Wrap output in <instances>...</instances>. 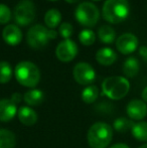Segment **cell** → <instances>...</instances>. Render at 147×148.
<instances>
[{
	"instance_id": "obj_1",
	"label": "cell",
	"mask_w": 147,
	"mask_h": 148,
	"mask_svg": "<svg viewBox=\"0 0 147 148\" xmlns=\"http://www.w3.org/2000/svg\"><path fill=\"white\" fill-rule=\"evenodd\" d=\"M113 139V128L105 122H96L87 133V141L91 148H107Z\"/></svg>"
},
{
	"instance_id": "obj_2",
	"label": "cell",
	"mask_w": 147,
	"mask_h": 148,
	"mask_svg": "<svg viewBox=\"0 0 147 148\" xmlns=\"http://www.w3.org/2000/svg\"><path fill=\"white\" fill-rule=\"evenodd\" d=\"M130 13L128 0H106L102 7V16L107 22L118 24L127 19Z\"/></svg>"
},
{
	"instance_id": "obj_3",
	"label": "cell",
	"mask_w": 147,
	"mask_h": 148,
	"mask_svg": "<svg viewBox=\"0 0 147 148\" xmlns=\"http://www.w3.org/2000/svg\"><path fill=\"white\" fill-rule=\"evenodd\" d=\"M14 76L21 86L34 89L40 81V71L34 62L29 60H22L16 64Z\"/></svg>"
},
{
	"instance_id": "obj_4",
	"label": "cell",
	"mask_w": 147,
	"mask_h": 148,
	"mask_svg": "<svg viewBox=\"0 0 147 148\" xmlns=\"http://www.w3.org/2000/svg\"><path fill=\"white\" fill-rule=\"evenodd\" d=\"M130 90V83L125 77L112 76L106 78L102 83V95L114 101L123 99Z\"/></svg>"
},
{
	"instance_id": "obj_5",
	"label": "cell",
	"mask_w": 147,
	"mask_h": 148,
	"mask_svg": "<svg viewBox=\"0 0 147 148\" xmlns=\"http://www.w3.org/2000/svg\"><path fill=\"white\" fill-rule=\"evenodd\" d=\"M76 20L83 26L93 27L99 21L100 11L93 2L85 1L79 4L75 11Z\"/></svg>"
},
{
	"instance_id": "obj_6",
	"label": "cell",
	"mask_w": 147,
	"mask_h": 148,
	"mask_svg": "<svg viewBox=\"0 0 147 148\" xmlns=\"http://www.w3.org/2000/svg\"><path fill=\"white\" fill-rule=\"evenodd\" d=\"M36 5L31 0H20L14 8V20L20 26H27L36 20Z\"/></svg>"
},
{
	"instance_id": "obj_7",
	"label": "cell",
	"mask_w": 147,
	"mask_h": 148,
	"mask_svg": "<svg viewBox=\"0 0 147 148\" xmlns=\"http://www.w3.org/2000/svg\"><path fill=\"white\" fill-rule=\"evenodd\" d=\"M49 29H47V27L42 24H34L26 33V41L31 49H42L49 43Z\"/></svg>"
},
{
	"instance_id": "obj_8",
	"label": "cell",
	"mask_w": 147,
	"mask_h": 148,
	"mask_svg": "<svg viewBox=\"0 0 147 148\" xmlns=\"http://www.w3.org/2000/svg\"><path fill=\"white\" fill-rule=\"evenodd\" d=\"M73 76L79 85L90 86L96 79V72L90 64L81 62L74 66Z\"/></svg>"
},
{
	"instance_id": "obj_9",
	"label": "cell",
	"mask_w": 147,
	"mask_h": 148,
	"mask_svg": "<svg viewBox=\"0 0 147 148\" xmlns=\"http://www.w3.org/2000/svg\"><path fill=\"white\" fill-rule=\"evenodd\" d=\"M78 55V45L72 39H64L57 45L55 49V56L57 60L63 62H72Z\"/></svg>"
},
{
	"instance_id": "obj_10",
	"label": "cell",
	"mask_w": 147,
	"mask_h": 148,
	"mask_svg": "<svg viewBox=\"0 0 147 148\" xmlns=\"http://www.w3.org/2000/svg\"><path fill=\"white\" fill-rule=\"evenodd\" d=\"M138 38L133 33H123L116 39V49L122 55H131L138 49Z\"/></svg>"
},
{
	"instance_id": "obj_11",
	"label": "cell",
	"mask_w": 147,
	"mask_h": 148,
	"mask_svg": "<svg viewBox=\"0 0 147 148\" xmlns=\"http://www.w3.org/2000/svg\"><path fill=\"white\" fill-rule=\"evenodd\" d=\"M126 113L131 120H143L147 116V104L141 99L131 100L126 106Z\"/></svg>"
},
{
	"instance_id": "obj_12",
	"label": "cell",
	"mask_w": 147,
	"mask_h": 148,
	"mask_svg": "<svg viewBox=\"0 0 147 148\" xmlns=\"http://www.w3.org/2000/svg\"><path fill=\"white\" fill-rule=\"evenodd\" d=\"M2 38L11 47L19 45L22 40V32L16 24H7L2 31Z\"/></svg>"
},
{
	"instance_id": "obj_13",
	"label": "cell",
	"mask_w": 147,
	"mask_h": 148,
	"mask_svg": "<svg viewBox=\"0 0 147 148\" xmlns=\"http://www.w3.org/2000/svg\"><path fill=\"white\" fill-rule=\"evenodd\" d=\"M17 105L11 99L0 100V122H8L17 115Z\"/></svg>"
},
{
	"instance_id": "obj_14",
	"label": "cell",
	"mask_w": 147,
	"mask_h": 148,
	"mask_svg": "<svg viewBox=\"0 0 147 148\" xmlns=\"http://www.w3.org/2000/svg\"><path fill=\"white\" fill-rule=\"evenodd\" d=\"M18 120L25 126H34L37 122V113L29 106H22L17 111Z\"/></svg>"
},
{
	"instance_id": "obj_15",
	"label": "cell",
	"mask_w": 147,
	"mask_h": 148,
	"mask_svg": "<svg viewBox=\"0 0 147 148\" xmlns=\"http://www.w3.org/2000/svg\"><path fill=\"white\" fill-rule=\"evenodd\" d=\"M96 60L101 66H112L117 60V53L110 47H102L96 53Z\"/></svg>"
},
{
	"instance_id": "obj_16",
	"label": "cell",
	"mask_w": 147,
	"mask_h": 148,
	"mask_svg": "<svg viewBox=\"0 0 147 148\" xmlns=\"http://www.w3.org/2000/svg\"><path fill=\"white\" fill-rule=\"evenodd\" d=\"M44 99V94L41 90L38 89H30L26 91L23 95V101L25 102L26 106L34 107V106L40 105Z\"/></svg>"
},
{
	"instance_id": "obj_17",
	"label": "cell",
	"mask_w": 147,
	"mask_h": 148,
	"mask_svg": "<svg viewBox=\"0 0 147 148\" xmlns=\"http://www.w3.org/2000/svg\"><path fill=\"white\" fill-rule=\"evenodd\" d=\"M140 70L139 60L135 57H129L123 64V74L127 78H134L138 75Z\"/></svg>"
},
{
	"instance_id": "obj_18",
	"label": "cell",
	"mask_w": 147,
	"mask_h": 148,
	"mask_svg": "<svg viewBox=\"0 0 147 148\" xmlns=\"http://www.w3.org/2000/svg\"><path fill=\"white\" fill-rule=\"evenodd\" d=\"M16 137L12 131L0 128V148H15Z\"/></svg>"
},
{
	"instance_id": "obj_19",
	"label": "cell",
	"mask_w": 147,
	"mask_h": 148,
	"mask_svg": "<svg viewBox=\"0 0 147 148\" xmlns=\"http://www.w3.org/2000/svg\"><path fill=\"white\" fill-rule=\"evenodd\" d=\"M62 22V13L55 8L47 10L44 15V23L51 29H53Z\"/></svg>"
},
{
	"instance_id": "obj_20",
	"label": "cell",
	"mask_w": 147,
	"mask_h": 148,
	"mask_svg": "<svg viewBox=\"0 0 147 148\" xmlns=\"http://www.w3.org/2000/svg\"><path fill=\"white\" fill-rule=\"evenodd\" d=\"M132 136L140 142L147 143V122L145 121H138L134 123L131 129Z\"/></svg>"
},
{
	"instance_id": "obj_21",
	"label": "cell",
	"mask_w": 147,
	"mask_h": 148,
	"mask_svg": "<svg viewBox=\"0 0 147 148\" xmlns=\"http://www.w3.org/2000/svg\"><path fill=\"white\" fill-rule=\"evenodd\" d=\"M98 37L101 42L111 45L116 39V31L110 25H103L98 30Z\"/></svg>"
},
{
	"instance_id": "obj_22",
	"label": "cell",
	"mask_w": 147,
	"mask_h": 148,
	"mask_svg": "<svg viewBox=\"0 0 147 148\" xmlns=\"http://www.w3.org/2000/svg\"><path fill=\"white\" fill-rule=\"evenodd\" d=\"M99 94H100V92H99L98 87L95 85H90L83 90L81 96H82V100L86 104H93L98 99Z\"/></svg>"
},
{
	"instance_id": "obj_23",
	"label": "cell",
	"mask_w": 147,
	"mask_h": 148,
	"mask_svg": "<svg viewBox=\"0 0 147 148\" xmlns=\"http://www.w3.org/2000/svg\"><path fill=\"white\" fill-rule=\"evenodd\" d=\"M134 125L133 120L125 117L117 118L113 123V129L118 133H126L127 131H131Z\"/></svg>"
},
{
	"instance_id": "obj_24",
	"label": "cell",
	"mask_w": 147,
	"mask_h": 148,
	"mask_svg": "<svg viewBox=\"0 0 147 148\" xmlns=\"http://www.w3.org/2000/svg\"><path fill=\"white\" fill-rule=\"evenodd\" d=\"M13 71L10 64L5 60L0 62V84H7L12 78Z\"/></svg>"
},
{
	"instance_id": "obj_25",
	"label": "cell",
	"mask_w": 147,
	"mask_h": 148,
	"mask_svg": "<svg viewBox=\"0 0 147 148\" xmlns=\"http://www.w3.org/2000/svg\"><path fill=\"white\" fill-rule=\"evenodd\" d=\"M79 40L83 45L90 47L96 40V34L91 29H83L79 33Z\"/></svg>"
},
{
	"instance_id": "obj_26",
	"label": "cell",
	"mask_w": 147,
	"mask_h": 148,
	"mask_svg": "<svg viewBox=\"0 0 147 148\" xmlns=\"http://www.w3.org/2000/svg\"><path fill=\"white\" fill-rule=\"evenodd\" d=\"M11 10L7 5L0 3V24H7L11 20Z\"/></svg>"
},
{
	"instance_id": "obj_27",
	"label": "cell",
	"mask_w": 147,
	"mask_h": 148,
	"mask_svg": "<svg viewBox=\"0 0 147 148\" xmlns=\"http://www.w3.org/2000/svg\"><path fill=\"white\" fill-rule=\"evenodd\" d=\"M59 35H61L63 38L69 39L70 37L73 35V32H74L73 25H72L71 23H69V22H63V23L59 25Z\"/></svg>"
},
{
	"instance_id": "obj_28",
	"label": "cell",
	"mask_w": 147,
	"mask_h": 148,
	"mask_svg": "<svg viewBox=\"0 0 147 148\" xmlns=\"http://www.w3.org/2000/svg\"><path fill=\"white\" fill-rule=\"evenodd\" d=\"M138 53H139V56L142 58V60H143L145 62H147V47L146 45L140 47L139 51H138Z\"/></svg>"
},
{
	"instance_id": "obj_29",
	"label": "cell",
	"mask_w": 147,
	"mask_h": 148,
	"mask_svg": "<svg viewBox=\"0 0 147 148\" xmlns=\"http://www.w3.org/2000/svg\"><path fill=\"white\" fill-rule=\"evenodd\" d=\"M10 99H11L12 101L16 104V105H18V103H20L21 100H23V96L19 93H14V94H12V96H11Z\"/></svg>"
},
{
	"instance_id": "obj_30",
	"label": "cell",
	"mask_w": 147,
	"mask_h": 148,
	"mask_svg": "<svg viewBox=\"0 0 147 148\" xmlns=\"http://www.w3.org/2000/svg\"><path fill=\"white\" fill-rule=\"evenodd\" d=\"M109 148H130V147L127 144H125V143H116V144H113Z\"/></svg>"
},
{
	"instance_id": "obj_31",
	"label": "cell",
	"mask_w": 147,
	"mask_h": 148,
	"mask_svg": "<svg viewBox=\"0 0 147 148\" xmlns=\"http://www.w3.org/2000/svg\"><path fill=\"white\" fill-rule=\"evenodd\" d=\"M141 99L143 100V101L147 104V87H145V88L143 89V91H142V93H141Z\"/></svg>"
},
{
	"instance_id": "obj_32",
	"label": "cell",
	"mask_w": 147,
	"mask_h": 148,
	"mask_svg": "<svg viewBox=\"0 0 147 148\" xmlns=\"http://www.w3.org/2000/svg\"><path fill=\"white\" fill-rule=\"evenodd\" d=\"M57 31L53 30V29H49V38L55 39V38H57Z\"/></svg>"
},
{
	"instance_id": "obj_33",
	"label": "cell",
	"mask_w": 147,
	"mask_h": 148,
	"mask_svg": "<svg viewBox=\"0 0 147 148\" xmlns=\"http://www.w3.org/2000/svg\"><path fill=\"white\" fill-rule=\"evenodd\" d=\"M66 2H68V3L70 4H74V3H77V2H79L80 0H65Z\"/></svg>"
},
{
	"instance_id": "obj_34",
	"label": "cell",
	"mask_w": 147,
	"mask_h": 148,
	"mask_svg": "<svg viewBox=\"0 0 147 148\" xmlns=\"http://www.w3.org/2000/svg\"><path fill=\"white\" fill-rule=\"evenodd\" d=\"M138 148H147V143H144L143 145H141V146L138 147Z\"/></svg>"
},
{
	"instance_id": "obj_35",
	"label": "cell",
	"mask_w": 147,
	"mask_h": 148,
	"mask_svg": "<svg viewBox=\"0 0 147 148\" xmlns=\"http://www.w3.org/2000/svg\"><path fill=\"white\" fill-rule=\"evenodd\" d=\"M49 1H51V2H55V1H59V0H49Z\"/></svg>"
},
{
	"instance_id": "obj_36",
	"label": "cell",
	"mask_w": 147,
	"mask_h": 148,
	"mask_svg": "<svg viewBox=\"0 0 147 148\" xmlns=\"http://www.w3.org/2000/svg\"><path fill=\"white\" fill-rule=\"evenodd\" d=\"M92 1H101V0H92Z\"/></svg>"
},
{
	"instance_id": "obj_37",
	"label": "cell",
	"mask_w": 147,
	"mask_h": 148,
	"mask_svg": "<svg viewBox=\"0 0 147 148\" xmlns=\"http://www.w3.org/2000/svg\"><path fill=\"white\" fill-rule=\"evenodd\" d=\"M31 1H32V0H31Z\"/></svg>"
}]
</instances>
